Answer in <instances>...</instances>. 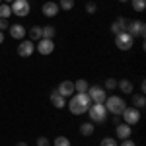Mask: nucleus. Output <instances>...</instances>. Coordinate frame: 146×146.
I'll return each instance as SVG.
<instances>
[{"instance_id":"nucleus-1","label":"nucleus","mask_w":146,"mask_h":146,"mask_svg":"<svg viewBox=\"0 0 146 146\" xmlns=\"http://www.w3.org/2000/svg\"><path fill=\"white\" fill-rule=\"evenodd\" d=\"M90 105H92V100L88 98V94H72L70 101L66 103L68 111L72 113V115H84Z\"/></svg>"},{"instance_id":"nucleus-2","label":"nucleus","mask_w":146,"mask_h":146,"mask_svg":"<svg viewBox=\"0 0 146 146\" xmlns=\"http://www.w3.org/2000/svg\"><path fill=\"white\" fill-rule=\"evenodd\" d=\"M86 113L90 115V121L94 125H96V123L101 125V123H105V121H107V109H105V105H103V103H92Z\"/></svg>"},{"instance_id":"nucleus-3","label":"nucleus","mask_w":146,"mask_h":146,"mask_svg":"<svg viewBox=\"0 0 146 146\" xmlns=\"http://www.w3.org/2000/svg\"><path fill=\"white\" fill-rule=\"evenodd\" d=\"M103 105H105L107 113H113L115 117H119V115L123 113V109L127 107L125 100H123V98H119V96H109V98H105Z\"/></svg>"},{"instance_id":"nucleus-4","label":"nucleus","mask_w":146,"mask_h":146,"mask_svg":"<svg viewBox=\"0 0 146 146\" xmlns=\"http://www.w3.org/2000/svg\"><path fill=\"white\" fill-rule=\"evenodd\" d=\"M133 45H135V37H131L127 31L115 35V47L119 51H129V49H133Z\"/></svg>"},{"instance_id":"nucleus-5","label":"nucleus","mask_w":146,"mask_h":146,"mask_svg":"<svg viewBox=\"0 0 146 146\" xmlns=\"http://www.w3.org/2000/svg\"><path fill=\"white\" fill-rule=\"evenodd\" d=\"M10 8H12V14L18 16V18H25L31 12V6H29L27 0H14L10 4Z\"/></svg>"},{"instance_id":"nucleus-6","label":"nucleus","mask_w":146,"mask_h":146,"mask_svg":"<svg viewBox=\"0 0 146 146\" xmlns=\"http://www.w3.org/2000/svg\"><path fill=\"white\" fill-rule=\"evenodd\" d=\"M127 33L131 35V37H144V33H146L144 22H140V20H133V22H129V23H127Z\"/></svg>"},{"instance_id":"nucleus-7","label":"nucleus","mask_w":146,"mask_h":146,"mask_svg":"<svg viewBox=\"0 0 146 146\" xmlns=\"http://www.w3.org/2000/svg\"><path fill=\"white\" fill-rule=\"evenodd\" d=\"M121 115H123V121L131 127L140 121V109H136V107H125Z\"/></svg>"},{"instance_id":"nucleus-8","label":"nucleus","mask_w":146,"mask_h":146,"mask_svg":"<svg viewBox=\"0 0 146 146\" xmlns=\"http://www.w3.org/2000/svg\"><path fill=\"white\" fill-rule=\"evenodd\" d=\"M86 94H88V98L92 100V103H103L105 98H107V94H105V90L101 86H90Z\"/></svg>"},{"instance_id":"nucleus-9","label":"nucleus","mask_w":146,"mask_h":146,"mask_svg":"<svg viewBox=\"0 0 146 146\" xmlns=\"http://www.w3.org/2000/svg\"><path fill=\"white\" fill-rule=\"evenodd\" d=\"M35 49L39 51V55H53V51H55V41L53 39H39L37 41V45H35Z\"/></svg>"},{"instance_id":"nucleus-10","label":"nucleus","mask_w":146,"mask_h":146,"mask_svg":"<svg viewBox=\"0 0 146 146\" xmlns=\"http://www.w3.org/2000/svg\"><path fill=\"white\" fill-rule=\"evenodd\" d=\"M33 53H35V43L31 39H25V41H22L18 45V55L22 56V58H27V56H31Z\"/></svg>"},{"instance_id":"nucleus-11","label":"nucleus","mask_w":146,"mask_h":146,"mask_svg":"<svg viewBox=\"0 0 146 146\" xmlns=\"http://www.w3.org/2000/svg\"><path fill=\"white\" fill-rule=\"evenodd\" d=\"M56 92H58L62 98H70L72 94H76V92H74V82H72V80H62V82L58 84Z\"/></svg>"},{"instance_id":"nucleus-12","label":"nucleus","mask_w":146,"mask_h":146,"mask_svg":"<svg viewBox=\"0 0 146 146\" xmlns=\"http://www.w3.org/2000/svg\"><path fill=\"white\" fill-rule=\"evenodd\" d=\"M58 4L56 2H53V0H49V2H45L43 6H41V12H43V16L45 18H55L56 14H58Z\"/></svg>"},{"instance_id":"nucleus-13","label":"nucleus","mask_w":146,"mask_h":146,"mask_svg":"<svg viewBox=\"0 0 146 146\" xmlns=\"http://www.w3.org/2000/svg\"><path fill=\"white\" fill-rule=\"evenodd\" d=\"M115 133H117V136H119L121 140H125V138H131V135H133V129H131V125H127V123H117V127H115Z\"/></svg>"},{"instance_id":"nucleus-14","label":"nucleus","mask_w":146,"mask_h":146,"mask_svg":"<svg viewBox=\"0 0 146 146\" xmlns=\"http://www.w3.org/2000/svg\"><path fill=\"white\" fill-rule=\"evenodd\" d=\"M8 31H10V37L18 39V41H22L23 37H25V27H23L22 23H14V25H10Z\"/></svg>"},{"instance_id":"nucleus-15","label":"nucleus","mask_w":146,"mask_h":146,"mask_svg":"<svg viewBox=\"0 0 146 146\" xmlns=\"http://www.w3.org/2000/svg\"><path fill=\"white\" fill-rule=\"evenodd\" d=\"M127 20L125 18H117L115 22L111 23V33L113 35H117V33H123V31H127Z\"/></svg>"},{"instance_id":"nucleus-16","label":"nucleus","mask_w":146,"mask_h":146,"mask_svg":"<svg viewBox=\"0 0 146 146\" xmlns=\"http://www.w3.org/2000/svg\"><path fill=\"white\" fill-rule=\"evenodd\" d=\"M51 103L55 105L56 109H62V107H66V98H62L58 92H51Z\"/></svg>"},{"instance_id":"nucleus-17","label":"nucleus","mask_w":146,"mask_h":146,"mask_svg":"<svg viewBox=\"0 0 146 146\" xmlns=\"http://www.w3.org/2000/svg\"><path fill=\"white\" fill-rule=\"evenodd\" d=\"M94 131H96V125L92 123V121H86V123L80 125V135L82 136H92Z\"/></svg>"},{"instance_id":"nucleus-18","label":"nucleus","mask_w":146,"mask_h":146,"mask_svg":"<svg viewBox=\"0 0 146 146\" xmlns=\"http://www.w3.org/2000/svg\"><path fill=\"white\" fill-rule=\"evenodd\" d=\"M117 88L123 92V94H133V90H135V86H133L131 80H119L117 82Z\"/></svg>"},{"instance_id":"nucleus-19","label":"nucleus","mask_w":146,"mask_h":146,"mask_svg":"<svg viewBox=\"0 0 146 146\" xmlns=\"http://www.w3.org/2000/svg\"><path fill=\"white\" fill-rule=\"evenodd\" d=\"M144 105H146L144 94H135V96H133V107H136V109H144Z\"/></svg>"},{"instance_id":"nucleus-20","label":"nucleus","mask_w":146,"mask_h":146,"mask_svg":"<svg viewBox=\"0 0 146 146\" xmlns=\"http://www.w3.org/2000/svg\"><path fill=\"white\" fill-rule=\"evenodd\" d=\"M88 88H90V86H88V82H86L84 78H80V80L74 82V92H76V94H86Z\"/></svg>"},{"instance_id":"nucleus-21","label":"nucleus","mask_w":146,"mask_h":146,"mask_svg":"<svg viewBox=\"0 0 146 146\" xmlns=\"http://www.w3.org/2000/svg\"><path fill=\"white\" fill-rule=\"evenodd\" d=\"M55 35H56V29L53 25H43V27H41V37H43V39H53Z\"/></svg>"},{"instance_id":"nucleus-22","label":"nucleus","mask_w":146,"mask_h":146,"mask_svg":"<svg viewBox=\"0 0 146 146\" xmlns=\"http://www.w3.org/2000/svg\"><path fill=\"white\" fill-rule=\"evenodd\" d=\"M29 39H31L33 43L41 39V25H33V27L29 29Z\"/></svg>"},{"instance_id":"nucleus-23","label":"nucleus","mask_w":146,"mask_h":146,"mask_svg":"<svg viewBox=\"0 0 146 146\" xmlns=\"http://www.w3.org/2000/svg\"><path fill=\"white\" fill-rule=\"evenodd\" d=\"M135 12H144L146 10V0H129Z\"/></svg>"},{"instance_id":"nucleus-24","label":"nucleus","mask_w":146,"mask_h":146,"mask_svg":"<svg viewBox=\"0 0 146 146\" xmlns=\"http://www.w3.org/2000/svg\"><path fill=\"white\" fill-rule=\"evenodd\" d=\"M10 16H12L10 4H0V18H2V20H8Z\"/></svg>"},{"instance_id":"nucleus-25","label":"nucleus","mask_w":146,"mask_h":146,"mask_svg":"<svg viewBox=\"0 0 146 146\" xmlns=\"http://www.w3.org/2000/svg\"><path fill=\"white\" fill-rule=\"evenodd\" d=\"M58 8H60V10H72V8H74V0H60V2H58Z\"/></svg>"},{"instance_id":"nucleus-26","label":"nucleus","mask_w":146,"mask_h":146,"mask_svg":"<svg viewBox=\"0 0 146 146\" xmlns=\"http://www.w3.org/2000/svg\"><path fill=\"white\" fill-rule=\"evenodd\" d=\"M53 146H70V140H68L66 136H56L55 140H53Z\"/></svg>"},{"instance_id":"nucleus-27","label":"nucleus","mask_w":146,"mask_h":146,"mask_svg":"<svg viewBox=\"0 0 146 146\" xmlns=\"http://www.w3.org/2000/svg\"><path fill=\"white\" fill-rule=\"evenodd\" d=\"M100 146H119V144H117V140L113 136H107V138H103L100 142Z\"/></svg>"},{"instance_id":"nucleus-28","label":"nucleus","mask_w":146,"mask_h":146,"mask_svg":"<svg viewBox=\"0 0 146 146\" xmlns=\"http://www.w3.org/2000/svg\"><path fill=\"white\" fill-rule=\"evenodd\" d=\"M117 88V80L115 78H107L105 80V90H115Z\"/></svg>"},{"instance_id":"nucleus-29","label":"nucleus","mask_w":146,"mask_h":146,"mask_svg":"<svg viewBox=\"0 0 146 146\" xmlns=\"http://www.w3.org/2000/svg\"><path fill=\"white\" fill-rule=\"evenodd\" d=\"M37 146H51V140L47 138V136H37Z\"/></svg>"},{"instance_id":"nucleus-30","label":"nucleus","mask_w":146,"mask_h":146,"mask_svg":"<svg viewBox=\"0 0 146 146\" xmlns=\"http://www.w3.org/2000/svg\"><path fill=\"white\" fill-rule=\"evenodd\" d=\"M86 12H88V14H96V12H98V6H96L94 2H88V4H86Z\"/></svg>"},{"instance_id":"nucleus-31","label":"nucleus","mask_w":146,"mask_h":146,"mask_svg":"<svg viewBox=\"0 0 146 146\" xmlns=\"http://www.w3.org/2000/svg\"><path fill=\"white\" fill-rule=\"evenodd\" d=\"M8 27H10V22H8V20H2V18H0V31L8 29Z\"/></svg>"},{"instance_id":"nucleus-32","label":"nucleus","mask_w":146,"mask_h":146,"mask_svg":"<svg viewBox=\"0 0 146 146\" xmlns=\"http://www.w3.org/2000/svg\"><path fill=\"white\" fill-rule=\"evenodd\" d=\"M121 146H136V142L131 138H125V140H121Z\"/></svg>"},{"instance_id":"nucleus-33","label":"nucleus","mask_w":146,"mask_h":146,"mask_svg":"<svg viewBox=\"0 0 146 146\" xmlns=\"http://www.w3.org/2000/svg\"><path fill=\"white\" fill-rule=\"evenodd\" d=\"M144 92H146V82L142 80V82H140V94H144Z\"/></svg>"},{"instance_id":"nucleus-34","label":"nucleus","mask_w":146,"mask_h":146,"mask_svg":"<svg viewBox=\"0 0 146 146\" xmlns=\"http://www.w3.org/2000/svg\"><path fill=\"white\" fill-rule=\"evenodd\" d=\"M4 43V31H0V45Z\"/></svg>"},{"instance_id":"nucleus-35","label":"nucleus","mask_w":146,"mask_h":146,"mask_svg":"<svg viewBox=\"0 0 146 146\" xmlns=\"http://www.w3.org/2000/svg\"><path fill=\"white\" fill-rule=\"evenodd\" d=\"M16 146H27V144H25V142H18Z\"/></svg>"},{"instance_id":"nucleus-36","label":"nucleus","mask_w":146,"mask_h":146,"mask_svg":"<svg viewBox=\"0 0 146 146\" xmlns=\"http://www.w3.org/2000/svg\"><path fill=\"white\" fill-rule=\"evenodd\" d=\"M12 2H14V0H4V4H12Z\"/></svg>"},{"instance_id":"nucleus-37","label":"nucleus","mask_w":146,"mask_h":146,"mask_svg":"<svg viewBox=\"0 0 146 146\" xmlns=\"http://www.w3.org/2000/svg\"><path fill=\"white\" fill-rule=\"evenodd\" d=\"M119 2H129V0H119Z\"/></svg>"},{"instance_id":"nucleus-38","label":"nucleus","mask_w":146,"mask_h":146,"mask_svg":"<svg viewBox=\"0 0 146 146\" xmlns=\"http://www.w3.org/2000/svg\"><path fill=\"white\" fill-rule=\"evenodd\" d=\"M0 4H2V0H0Z\"/></svg>"},{"instance_id":"nucleus-39","label":"nucleus","mask_w":146,"mask_h":146,"mask_svg":"<svg viewBox=\"0 0 146 146\" xmlns=\"http://www.w3.org/2000/svg\"><path fill=\"white\" fill-rule=\"evenodd\" d=\"M90 2H94V0H90Z\"/></svg>"}]
</instances>
